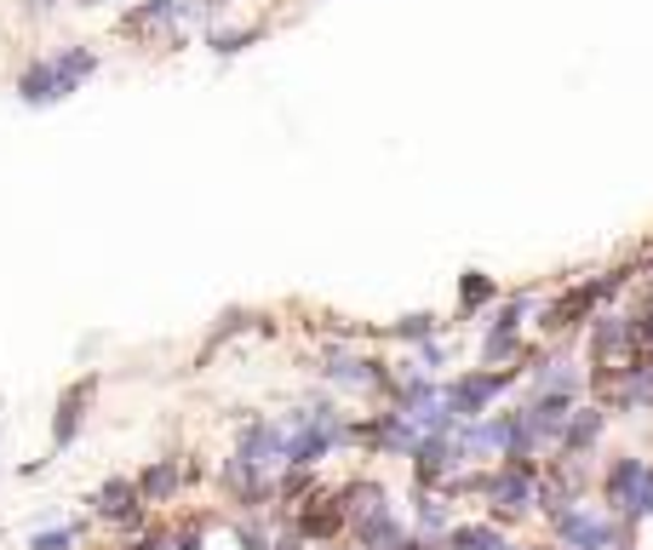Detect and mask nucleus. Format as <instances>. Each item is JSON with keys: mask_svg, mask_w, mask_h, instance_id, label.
Returning <instances> with one entry per match:
<instances>
[{"mask_svg": "<svg viewBox=\"0 0 653 550\" xmlns=\"http://www.w3.org/2000/svg\"><path fill=\"white\" fill-rule=\"evenodd\" d=\"M510 384H516V367H476V373L447 379V384H441V401L453 407L459 424H471V419H482L487 407L510 391Z\"/></svg>", "mask_w": 653, "mask_h": 550, "instance_id": "obj_1", "label": "nucleus"}, {"mask_svg": "<svg viewBox=\"0 0 653 550\" xmlns=\"http://www.w3.org/2000/svg\"><path fill=\"white\" fill-rule=\"evenodd\" d=\"M556 527V539L567 545V550H619V545H630V534L619 522H607V516H597L590 504H567V511L550 522Z\"/></svg>", "mask_w": 653, "mask_h": 550, "instance_id": "obj_2", "label": "nucleus"}, {"mask_svg": "<svg viewBox=\"0 0 653 550\" xmlns=\"http://www.w3.org/2000/svg\"><path fill=\"white\" fill-rule=\"evenodd\" d=\"M321 379L338 384V391H384V396H390V384H396V373L384 361L356 356V350H338V344L321 356Z\"/></svg>", "mask_w": 653, "mask_h": 550, "instance_id": "obj_3", "label": "nucleus"}, {"mask_svg": "<svg viewBox=\"0 0 653 550\" xmlns=\"http://www.w3.org/2000/svg\"><path fill=\"white\" fill-rule=\"evenodd\" d=\"M92 511H98V522L120 527V534H138V527H144V516H150V504H144V494H138V482L110 476V482L92 494Z\"/></svg>", "mask_w": 653, "mask_h": 550, "instance_id": "obj_4", "label": "nucleus"}, {"mask_svg": "<svg viewBox=\"0 0 653 550\" xmlns=\"http://www.w3.org/2000/svg\"><path fill=\"white\" fill-rule=\"evenodd\" d=\"M597 304H602L597 281H579L574 293H562V298L539 304V333H545V338H562V333L585 328V321H590V310H597Z\"/></svg>", "mask_w": 653, "mask_h": 550, "instance_id": "obj_5", "label": "nucleus"}, {"mask_svg": "<svg viewBox=\"0 0 653 550\" xmlns=\"http://www.w3.org/2000/svg\"><path fill=\"white\" fill-rule=\"evenodd\" d=\"M471 453L459 447V436H419L413 447V471H419V487H441L447 476H459Z\"/></svg>", "mask_w": 653, "mask_h": 550, "instance_id": "obj_6", "label": "nucleus"}, {"mask_svg": "<svg viewBox=\"0 0 653 550\" xmlns=\"http://www.w3.org/2000/svg\"><path fill=\"white\" fill-rule=\"evenodd\" d=\"M235 453L253 459V464H264V471L287 464V424H281V419H247V424H241Z\"/></svg>", "mask_w": 653, "mask_h": 550, "instance_id": "obj_7", "label": "nucleus"}, {"mask_svg": "<svg viewBox=\"0 0 653 550\" xmlns=\"http://www.w3.org/2000/svg\"><path fill=\"white\" fill-rule=\"evenodd\" d=\"M590 384V373L574 361V356H545L539 367H527V396H574Z\"/></svg>", "mask_w": 653, "mask_h": 550, "instance_id": "obj_8", "label": "nucleus"}, {"mask_svg": "<svg viewBox=\"0 0 653 550\" xmlns=\"http://www.w3.org/2000/svg\"><path fill=\"white\" fill-rule=\"evenodd\" d=\"M69 87H64V75H57L52 64V52L47 57H35V64H24V75H17V104H29V110H52V104H64Z\"/></svg>", "mask_w": 653, "mask_h": 550, "instance_id": "obj_9", "label": "nucleus"}, {"mask_svg": "<svg viewBox=\"0 0 653 550\" xmlns=\"http://www.w3.org/2000/svg\"><path fill=\"white\" fill-rule=\"evenodd\" d=\"M642 344H637V321L630 316H597L590 321V356H597V367L602 361H630Z\"/></svg>", "mask_w": 653, "mask_h": 550, "instance_id": "obj_10", "label": "nucleus"}, {"mask_svg": "<svg viewBox=\"0 0 653 550\" xmlns=\"http://www.w3.org/2000/svg\"><path fill=\"white\" fill-rule=\"evenodd\" d=\"M92 391H98V379H80L64 391V401H57V419H52V447L64 453V447H75L80 436V419H87V407H92Z\"/></svg>", "mask_w": 653, "mask_h": 550, "instance_id": "obj_11", "label": "nucleus"}, {"mask_svg": "<svg viewBox=\"0 0 653 550\" xmlns=\"http://www.w3.org/2000/svg\"><path fill=\"white\" fill-rule=\"evenodd\" d=\"M648 476V459L642 453H619L614 464L602 471V499H607V516H619L625 511V499L637 494V482Z\"/></svg>", "mask_w": 653, "mask_h": 550, "instance_id": "obj_12", "label": "nucleus"}, {"mask_svg": "<svg viewBox=\"0 0 653 550\" xmlns=\"http://www.w3.org/2000/svg\"><path fill=\"white\" fill-rule=\"evenodd\" d=\"M602 424H607V407H574V419H567L556 453H562V459H585L590 447L602 442Z\"/></svg>", "mask_w": 653, "mask_h": 550, "instance_id": "obj_13", "label": "nucleus"}, {"mask_svg": "<svg viewBox=\"0 0 653 550\" xmlns=\"http://www.w3.org/2000/svg\"><path fill=\"white\" fill-rule=\"evenodd\" d=\"M413 527H419V539H431V545H441V539L459 527V522H453V504H447V494H441V487H419Z\"/></svg>", "mask_w": 653, "mask_h": 550, "instance_id": "obj_14", "label": "nucleus"}, {"mask_svg": "<svg viewBox=\"0 0 653 550\" xmlns=\"http://www.w3.org/2000/svg\"><path fill=\"white\" fill-rule=\"evenodd\" d=\"M183 17H207L201 0H144V7H132L120 24L127 29H167V24H183Z\"/></svg>", "mask_w": 653, "mask_h": 550, "instance_id": "obj_15", "label": "nucleus"}, {"mask_svg": "<svg viewBox=\"0 0 653 550\" xmlns=\"http://www.w3.org/2000/svg\"><path fill=\"white\" fill-rule=\"evenodd\" d=\"M350 534H356L361 550H396V545L407 539V527L390 516V504H379V511H367V516L350 522Z\"/></svg>", "mask_w": 653, "mask_h": 550, "instance_id": "obj_16", "label": "nucleus"}, {"mask_svg": "<svg viewBox=\"0 0 653 550\" xmlns=\"http://www.w3.org/2000/svg\"><path fill=\"white\" fill-rule=\"evenodd\" d=\"M344 527V511H338V499H310L298 511V522H293V534L298 539H333Z\"/></svg>", "mask_w": 653, "mask_h": 550, "instance_id": "obj_17", "label": "nucleus"}, {"mask_svg": "<svg viewBox=\"0 0 653 550\" xmlns=\"http://www.w3.org/2000/svg\"><path fill=\"white\" fill-rule=\"evenodd\" d=\"M178 487H183L178 459H155L150 471L138 476V494H144V504H167V499H178Z\"/></svg>", "mask_w": 653, "mask_h": 550, "instance_id": "obj_18", "label": "nucleus"}, {"mask_svg": "<svg viewBox=\"0 0 653 550\" xmlns=\"http://www.w3.org/2000/svg\"><path fill=\"white\" fill-rule=\"evenodd\" d=\"M494 304H499V281L494 276H482V270L459 276V310L464 316H482V310H494Z\"/></svg>", "mask_w": 653, "mask_h": 550, "instance_id": "obj_19", "label": "nucleus"}, {"mask_svg": "<svg viewBox=\"0 0 653 550\" xmlns=\"http://www.w3.org/2000/svg\"><path fill=\"white\" fill-rule=\"evenodd\" d=\"M527 316H539V293H510V298H499V310H494V321H487V333H522Z\"/></svg>", "mask_w": 653, "mask_h": 550, "instance_id": "obj_20", "label": "nucleus"}, {"mask_svg": "<svg viewBox=\"0 0 653 550\" xmlns=\"http://www.w3.org/2000/svg\"><path fill=\"white\" fill-rule=\"evenodd\" d=\"M504 534H499V522H464L453 527V534L441 539V550H499Z\"/></svg>", "mask_w": 653, "mask_h": 550, "instance_id": "obj_21", "label": "nucleus"}, {"mask_svg": "<svg viewBox=\"0 0 653 550\" xmlns=\"http://www.w3.org/2000/svg\"><path fill=\"white\" fill-rule=\"evenodd\" d=\"M648 516H653V464H648V476L637 482V494H630V499H625V511H619L614 522L625 527V534H637V527H642Z\"/></svg>", "mask_w": 653, "mask_h": 550, "instance_id": "obj_22", "label": "nucleus"}, {"mask_svg": "<svg viewBox=\"0 0 653 550\" xmlns=\"http://www.w3.org/2000/svg\"><path fill=\"white\" fill-rule=\"evenodd\" d=\"M441 333V316H431V310H419V316H401V321H390V338L396 344H431Z\"/></svg>", "mask_w": 653, "mask_h": 550, "instance_id": "obj_23", "label": "nucleus"}, {"mask_svg": "<svg viewBox=\"0 0 653 550\" xmlns=\"http://www.w3.org/2000/svg\"><path fill=\"white\" fill-rule=\"evenodd\" d=\"M87 534L80 522H64V527H35L29 534V550H75V539Z\"/></svg>", "mask_w": 653, "mask_h": 550, "instance_id": "obj_24", "label": "nucleus"}, {"mask_svg": "<svg viewBox=\"0 0 653 550\" xmlns=\"http://www.w3.org/2000/svg\"><path fill=\"white\" fill-rule=\"evenodd\" d=\"M253 40H258V29H213V35H207V47H213L218 57H235V52H247Z\"/></svg>", "mask_w": 653, "mask_h": 550, "instance_id": "obj_25", "label": "nucleus"}, {"mask_svg": "<svg viewBox=\"0 0 653 550\" xmlns=\"http://www.w3.org/2000/svg\"><path fill=\"white\" fill-rule=\"evenodd\" d=\"M413 367H419V373H441V367H447V350H441V344L431 338V344H413Z\"/></svg>", "mask_w": 653, "mask_h": 550, "instance_id": "obj_26", "label": "nucleus"}, {"mask_svg": "<svg viewBox=\"0 0 653 550\" xmlns=\"http://www.w3.org/2000/svg\"><path fill=\"white\" fill-rule=\"evenodd\" d=\"M201 545H207V522H190L172 534V550H201Z\"/></svg>", "mask_w": 653, "mask_h": 550, "instance_id": "obj_27", "label": "nucleus"}, {"mask_svg": "<svg viewBox=\"0 0 653 550\" xmlns=\"http://www.w3.org/2000/svg\"><path fill=\"white\" fill-rule=\"evenodd\" d=\"M235 539H241V550H270V534H264L258 522H241V527H235Z\"/></svg>", "mask_w": 653, "mask_h": 550, "instance_id": "obj_28", "label": "nucleus"}, {"mask_svg": "<svg viewBox=\"0 0 653 550\" xmlns=\"http://www.w3.org/2000/svg\"><path fill=\"white\" fill-rule=\"evenodd\" d=\"M630 321H637V344H642V350H653V304H648V310H637Z\"/></svg>", "mask_w": 653, "mask_h": 550, "instance_id": "obj_29", "label": "nucleus"}, {"mask_svg": "<svg viewBox=\"0 0 653 550\" xmlns=\"http://www.w3.org/2000/svg\"><path fill=\"white\" fill-rule=\"evenodd\" d=\"M172 539L167 534H144V539H132V545H120V550H167Z\"/></svg>", "mask_w": 653, "mask_h": 550, "instance_id": "obj_30", "label": "nucleus"}, {"mask_svg": "<svg viewBox=\"0 0 653 550\" xmlns=\"http://www.w3.org/2000/svg\"><path fill=\"white\" fill-rule=\"evenodd\" d=\"M396 550H441V545H431V539H419V534H413V539H401Z\"/></svg>", "mask_w": 653, "mask_h": 550, "instance_id": "obj_31", "label": "nucleus"}, {"mask_svg": "<svg viewBox=\"0 0 653 550\" xmlns=\"http://www.w3.org/2000/svg\"><path fill=\"white\" fill-rule=\"evenodd\" d=\"M499 550H539V545H510V539H504V545H499Z\"/></svg>", "mask_w": 653, "mask_h": 550, "instance_id": "obj_32", "label": "nucleus"}, {"mask_svg": "<svg viewBox=\"0 0 653 550\" xmlns=\"http://www.w3.org/2000/svg\"><path fill=\"white\" fill-rule=\"evenodd\" d=\"M35 7H40V12H47V7H57V0H35Z\"/></svg>", "mask_w": 653, "mask_h": 550, "instance_id": "obj_33", "label": "nucleus"}, {"mask_svg": "<svg viewBox=\"0 0 653 550\" xmlns=\"http://www.w3.org/2000/svg\"><path fill=\"white\" fill-rule=\"evenodd\" d=\"M80 7H104V0H80Z\"/></svg>", "mask_w": 653, "mask_h": 550, "instance_id": "obj_34", "label": "nucleus"}, {"mask_svg": "<svg viewBox=\"0 0 653 550\" xmlns=\"http://www.w3.org/2000/svg\"><path fill=\"white\" fill-rule=\"evenodd\" d=\"M201 7H207V12H213V7H218V0H201Z\"/></svg>", "mask_w": 653, "mask_h": 550, "instance_id": "obj_35", "label": "nucleus"}, {"mask_svg": "<svg viewBox=\"0 0 653 550\" xmlns=\"http://www.w3.org/2000/svg\"><path fill=\"white\" fill-rule=\"evenodd\" d=\"M619 550H630V545H619Z\"/></svg>", "mask_w": 653, "mask_h": 550, "instance_id": "obj_36", "label": "nucleus"}]
</instances>
